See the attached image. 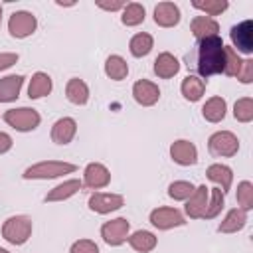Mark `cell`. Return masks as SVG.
Masks as SVG:
<instances>
[{
    "instance_id": "obj_8",
    "label": "cell",
    "mask_w": 253,
    "mask_h": 253,
    "mask_svg": "<svg viewBox=\"0 0 253 253\" xmlns=\"http://www.w3.org/2000/svg\"><path fill=\"white\" fill-rule=\"evenodd\" d=\"M38 28V20L32 12H26V10H20V12H14L8 20V32L12 38H18V40H24L28 36H32Z\"/></svg>"
},
{
    "instance_id": "obj_27",
    "label": "cell",
    "mask_w": 253,
    "mask_h": 253,
    "mask_svg": "<svg viewBox=\"0 0 253 253\" xmlns=\"http://www.w3.org/2000/svg\"><path fill=\"white\" fill-rule=\"evenodd\" d=\"M126 241H128V245H130L134 251H138V253H150V251L156 247V243H158L156 235L150 233V231H146V229L134 231L132 235L126 237Z\"/></svg>"
},
{
    "instance_id": "obj_31",
    "label": "cell",
    "mask_w": 253,
    "mask_h": 253,
    "mask_svg": "<svg viewBox=\"0 0 253 253\" xmlns=\"http://www.w3.org/2000/svg\"><path fill=\"white\" fill-rule=\"evenodd\" d=\"M223 206H225V194L219 188H211L210 190V200H208V210H206L204 219H213L215 215H219V211L223 210Z\"/></svg>"
},
{
    "instance_id": "obj_3",
    "label": "cell",
    "mask_w": 253,
    "mask_h": 253,
    "mask_svg": "<svg viewBox=\"0 0 253 253\" xmlns=\"http://www.w3.org/2000/svg\"><path fill=\"white\" fill-rule=\"evenodd\" d=\"M32 219L28 215H12L2 225V237L12 245H24L32 235Z\"/></svg>"
},
{
    "instance_id": "obj_14",
    "label": "cell",
    "mask_w": 253,
    "mask_h": 253,
    "mask_svg": "<svg viewBox=\"0 0 253 253\" xmlns=\"http://www.w3.org/2000/svg\"><path fill=\"white\" fill-rule=\"evenodd\" d=\"M132 97L138 105L142 107H152L158 103L160 99V89L156 83L148 81V79H138L134 85H132Z\"/></svg>"
},
{
    "instance_id": "obj_7",
    "label": "cell",
    "mask_w": 253,
    "mask_h": 253,
    "mask_svg": "<svg viewBox=\"0 0 253 253\" xmlns=\"http://www.w3.org/2000/svg\"><path fill=\"white\" fill-rule=\"evenodd\" d=\"M148 219L156 229H162V231L186 225V217L182 215V211L176 208H168V206H160V208L152 210Z\"/></svg>"
},
{
    "instance_id": "obj_2",
    "label": "cell",
    "mask_w": 253,
    "mask_h": 253,
    "mask_svg": "<svg viewBox=\"0 0 253 253\" xmlns=\"http://www.w3.org/2000/svg\"><path fill=\"white\" fill-rule=\"evenodd\" d=\"M77 170L75 164L71 162H61V160H43L38 164H32L30 168L24 170V180H51L59 178L63 174H73Z\"/></svg>"
},
{
    "instance_id": "obj_39",
    "label": "cell",
    "mask_w": 253,
    "mask_h": 253,
    "mask_svg": "<svg viewBox=\"0 0 253 253\" xmlns=\"http://www.w3.org/2000/svg\"><path fill=\"white\" fill-rule=\"evenodd\" d=\"M16 61H18V53H14V51H2L0 53V71L12 67Z\"/></svg>"
},
{
    "instance_id": "obj_9",
    "label": "cell",
    "mask_w": 253,
    "mask_h": 253,
    "mask_svg": "<svg viewBox=\"0 0 253 253\" xmlns=\"http://www.w3.org/2000/svg\"><path fill=\"white\" fill-rule=\"evenodd\" d=\"M229 38L237 53H253V22L251 20H243L237 26H233L229 32Z\"/></svg>"
},
{
    "instance_id": "obj_29",
    "label": "cell",
    "mask_w": 253,
    "mask_h": 253,
    "mask_svg": "<svg viewBox=\"0 0 253 253\" xmlns=\"http://www.w3.org/2000/svg\"><path fill=\"white\" fill-rule=\"evenodd\" d=\"M105 75L113 81H123L128 75V63L121 55H109L105 61Z\"/></svg>"
},
{
    "instance_id": "obj_20",
    "label": "cell",
    "mask_w": 253,
    "mask_h": 253,
    "mask_svg": "<svg viewBox=\"0 0 253 253\" xmlns=\"http://www.w3.org/2000/svg\"><path fill=\"white\" fill-rule=\"evenodd\" d=\"M178 71H180V61H178L172 53L162 51V53L154 59V73H156L160 79H170V77H174Z\"/></svg>"
},
{
    "instance_id": "obj_25",
    "label": "cell",
    "mask_w": 253,
    "mask_h": 253,
    "mask_svg": "<svg viewBox=\"0 0 253 253\" xmlns=\"http://www.w3.org/2000/svg\"><path fill=\"white\" fill-rule=\"evenodd\" d=\"M206 174H208V178H210L213 184H217V188H219L223 194L231 188L233 172H231L229 166H225V164H211V166H208Z\"/></svg>"
},
{
    "instance_id": "obj_10",
    "label": "cell",
    "mask_w": 253,
    "mask_h": 253,
    "mask_svg": "<svg viewBox=\"0 0 253 253\" xmlns=\"http://www.w3.org/2000/svg\"><path fill=\"white\" fill-rule=\"evenodd\" d=\"M89 210L95 213H111L117 211L125 206V198L121 194H105V192H95L89 202H87Z\"/></svg>"
},
{
    "instance_id": "obj_11",
    "label": "cell",
    "mask_w": 253,
    "mask_h": 253,
    "mask_svg": "<svg viewBox=\"0 0 253 253\" xmlns=\"http://www.w3.org/2000/svg\"><path fill=\"white\" fill-rule=\"evenodd\" d=\"M111 182V172L105 164L101 162H91L85 166L83 170V186L89 190H101L105 186H109Z\"/></svg>"
},
{
    "instance_id": "obj_40",
    "label": "cell",
    "mask_w": 253,
    "mask_h": 253,
    "mask_svg": "<svg viewBox=\"0 0 253 253\" xmlns=\"http://www.w3.org/2000/svg\"><path fill=\"white\" fill-rule=\"evenodd\" d=\"M12 136L10 134H6V132H0V154H4V152H8L10 148H12Z\"/></svg>"
},
{
    "instance_id": "obj_41",
    "label": "cell",
    "mask_w": 253,
    "mask_h": 253,
    "mask_svg": "<svg viewBox=\"0 0 253 253\" xmlns=\"http://www.w3.org/2000/svg\"><path fill=\"white\" fill-rule=\"evenodd\" d=\"M97 6L103 10H109V12H117V10L125 8V2H97Z\"/></svg>"
},
{
    "instance_id": "obj_17",
    "label": "cell",
    "mask_w": 253,
    "mask_h": 253,
    "mask_svg": "<svg viewBox=\"0 0 253 253\" xmlns=\"http://www.w3.org/2000/svg\"><path fill=\"white\" fill-rule=\"evenodd\" d=\"M83 188V182L77 180V178H71V180H65L61 184H57L55 188H51L47 194H45V202H63V200H69L71 196H75L79 190Z\"/></svg>"
},
{
    "instance_id": "obj_18",
    "label": "cell",
    "mask_w": 253,
    "mask_h": 253,
    "mask_svg": "<svg viewBox=\"0 0 253 253\" xmlns=\"http://www.w3.org/2000/svg\"><path fill=\"white\" fill-rule=\"evenodd\" d=\"M245 223H247V211L241 208H233L225 213V217L217 225V231L219 233H235V231L243 229Z\"/></svg>"
},
{
    "instance_id": "obj_32",
    "label": "cell",
    "mask_w": 253,
    "mask_h": 253,
    "mask_svg": "<svg viewBox=\"0 0 253 253\" xmlns=\"http://www.w3.org/2000/svg\"><path fill=\"white\" fill-rule=\"evenodd\" d=\"M194 190H196V186H194L192 182L176 180V182H172V184L168 186V196H170L172 200L184 202V200H188V198L194 194Z\"/></svg>"
},
{
    "instance_id": "obj_16",
    "label": "cell",
    "mask_w": 253,
    "mask_h": 253,
    "mask_svg": "<svg viewBox=\"0 0 253 253\" xmlns=\"http://www.w3.org/2000/svg\"><path fill=\"white\" fill-rule=\"evenodd\" d=\"M180 22V8L174 2H160L154 8V24L160 28H174Z\"/></svg>"
},
{
    "instance_id": "obj_6",
    "label": "cell",
    "mask_w": 253,
    "mask_h": 253,
    "mask_svg": "<svg viewBox=\"0 0 253 253\" xmlns=\"http://www.w3.org/2000/svg\"><path fill=\"white\" fill-rule=\"evenodd\" d=\"M128 231H130V223H128L126 217H115V219L105 221L101 225V237L111 247L123 245L128 237Z\"/></svg>"
},
{
    "instance_id": "obj_5",
    "label": "cell",
    "mask_w": 253,
    "mask_h": 253,
    "mask_svg": "<svg viewBox=\"0 0 253 253\" xmlns=\"http://www.w3.org/2000/svg\"><path fill=\"white\" fill-rule=\"evenodd\" d=\"M208 150L213 156L231 158L239 150V138L231 130H217L208 138Z\"/></svg>"
},
{
    "instance_id": "obj_34",
    "label": "cell",
    "mask_w": 253,
    "mask_h": 253,
    "mask_svg": "<svg viewBox=\"0 0 253 253\" xmlns=\"http://www.w3.org/2000/svg\"><path fill=\"white\" fill-rule=\"evenodd\" d=\"M223 51H225V65H223V73H225V75H229V77H237V73H239V69H241L243 59L239 57V53H237L233 47L223 45Z\"/></svg>"
},
{
    "instance_id": "obj_43",
    "label": "cell",
    "mask_w": 253,
    "mask_h": 253,
    "mask_svg": "<svg viewBox=\"0 0 253 253\" xmlns=\"http://www.w3.org/2000/svg\"><path fill=\"white\" fill-rule=\"evenodd\" d=\"M0 24H2V6H0Z\"/></svg>"
},
{
    "instance_id": "obj_1",
    "label": "cell",
    "mask_w": 253,
    "mask_h": 253,
    "mask_svg": "<svg viewBox=\"0 0 253 253\" xmlns=\"http://www.w3.org/2000/svg\"><path fill=\"white\" fill-rule=\"evenodd\" d=\"M188 67L192 65L200 79H208L211 75L223 73L225 65V51H223V40L219 36L204 38L196 43V51L188 53Z\"/></svg>"
},
{
    "instance_id": "obj_28",
    "label": "cell",
    "mask_w": 253,
    "mask_h": 253,
    "mask_svg": "<svg viewBox=\"0 0 253 253\" xmlns=\"http://www.w3.org/2000/svg\"><path fill=\"white\" fill-rule=\"evenodd\" d=\"M152 47H154V40H152V36L146 34V32L134 34V36L130 38V42H128V49H130V53H132L134 57H144V55H148V53L152 51Z\"/></svg>"
},
{
    "instance_id": "obj_33",
    "label": "cell",
    "mask_w": 253,
    "mask_h": 253,
    "mask_svg": "<svg viewBox=\"0 0 253 253\" xmlns=\"http://www.w3.org/2000/svg\"><path fill=\"white\" fill-rule=\"evenodd\" d=\"M233 117L239 123H249L253 121V99L251 97H241L233 105Z\"/></svg>"
},
{
    "instance_id": "obj_36",
    "label": "cell",
    "mask_w": 253,
    "mask_h": 253,
    "mask_svg": "<svg viewBox=\"0 0 253 253\" xmlns=\"http://www.w3.org/2000/svg\"><path fill=\"white\" fill-rule=\"evenodd\" d=\"M237 204L245 211H249L253 208V184L249 180L239 182V186H237Z\"/></svg>"
},
{
    "instance_id": "obj_38",
    "label": "cell",
    "mask_w": 253,
    "mask_h": 253,
    "mask_svg": "<svg viewBox=\"0 0 253 253\" xmlns=\"http://www.w3.org/2000/svg\"><path fill=\"white\" fill-rule=\"evenodd\" d=\"M237 79H239L241 83H245V85L253 81V59H243L241 69H239V73H237Z\"/></svg>"
},
{
    "instance_id": "obj_15",
    "label": "cell",
    "mask_w": 253,
    "mask_h": 253,
    "mask_svg": "<svg viewBox=\"0 0 253 253\" xmlns=\"http://www.w3.org/2000/svg\"><path fill=\"white\" fill-rule=\"evenodd\" d=\"M77 134V123L71 117H61L51 126V140L55 144H69Z\"/></svg>"
},
{
    "instance_id": "obj_24",
    "label": "cell",
    "mask_w": 253,
    "mask_h": 253,
    "mask_svg": "<svg viewBox=\"0 0 253 253\" xmlns=\"http://www.w3.org/2000/svg\"><path fill=\"white\" fill-rule=\"evenodd\" d=\"M180 91H182V95H184L186 101L196 103L206 93V81L200 79L198 75H188V77H184V81L180 85Z\"/></svg>"
},
{
    "instance_id": "obj_12",
    "label": "cell",
    "mask_w": 253,
    "mask_h": 253,
    "mask_svg": "<svg viewBox=\"0 0 253 253\" xmlns=\"http://www.w3.org/2000/svg\"><path fill=\"white\" fill-rule=\"evenodd\" d=\"M208 200H210V188L206 184L198 186L194 194L186 200V215L190 219H204L206 210H208Z\"/></svg>"
},
{
    "instance_id": "obj_26",
    "label": "cell",
    "mask_w": 253,
    "mask_h": 253,
    "mask_svg": "<svg viewBox=\"0 0 253 253\" xmlns=\"http://www.w3.org/2000/svg\"><path fill=\"white\" fill-rule=\"evenodd\" d=\"M65 97L73 105H85L89 101V87H87V83L83 79H79V77L69 79L67 85H65Z\"/></svg>"
},
{
    "instance_id": "obj_21",
    "label": "cell",
    "mask_w": 253,
    "mask_h": 253,
    "mask_svg": "<svg viewBox=\"0 0 253 253\" xmlns=\"http://www.w3.org/2000/svg\"><path fill=\"white\" fill-rule=\"evenodd\" d=\"M225 113H227V103L223 97H210L202 107V115L208 123H221L225 119Z\"/></svg>"
},
{
    "instance_id": "obj_37",
    "label": "cell",
    "mask_w": 253,
    "mask_h": 253,
    "mask_svg": "<svg viewBox=\"0 0 253 253\" xmlns=\"http://www.w3.org/2000/svg\"><path fill=\"white\" fill-rule=\"evenodd\" d=\"M69 253H99V247H97V243L91 241V239H77V241L71 245Z\"/></svg>"
},
{
    "instance_id": "obj_35",
    "label": "cell",
    "mask_w": 253,
    "mask_h": 253,
    "mask_svg": "<svg viewBox=\"0 0 253 253\" xmlns=\"http://www.w3.org/2000/svg\"><path fill=\"white\" fill-rule=\"evenodd\" d=\"M192 6L196 10L206 12L211 18V16H219L221 12H225L227 6H229V2L227 0H206V2H192Z\"/></svg>"
},
{
    "instance_id": "obj_22",
    "label": "cell",
    "mask_w": 253,
    "mask_h": 253,
    "mask_svg": "<svg viewBox=\"0 0 253 253\" xmlns=\"http://www.w3.org/2000/svg\"><path fill=\"white\" fill-rule=\"evenodd\" d=\"M24 85L22 75H8L0 79V103H12L20 97V89Z\"/></svg>"
},
{
    "instance_id": "obj_42",
    "label": "cell",
    "mask_w": 253,
    "mask_h": 253,
    "mask_svg": "<svg viewBox=\"0 0 253 253\" xmlns=\"http://www.w3.org/2000/svg\"><path fill=\"white\" fill-rule=\"evenodd\" d=\"M0 253H10L8 249H4V247H0Z\"/></svg>"
},
{
    "instance_id": "obj_13",
    "label": "cell",
    "mask_w": 253,
    "mask_h": 253,
    "mask_svg": "<svg viewBox=\"0 0 253 253\" xmlns=\"http://www.w3.org/2000/svg\"><path fill=\"white\" fill-rule=\"evenodd\" d=\"M170 158L180 166H192L198 162V148L190 140H174L170 144Z\"/></svg>"
},
{
    "instance_id": "obj_23",
    "label": "cell",
    "mask_w": 253,
    "mask_h": 253,
    "mask_svg": "<svg viewBox=\"0 0 253 253\" xmlns=\"http://www.w3.org/2000/svg\"><path fill=\"white\" fill-rule=\"evenodd\" d=\"M51 87H53L51 77H49L47 73H43V71H38V73H34L32 79H30L28 97H30V99H42V97H45V95L51 93Z\"/></svg>"
},
{
    "instance_id": "obj_30",
    "label": "cell",
    "mask_w": 253,
    "mask_h": 253,
    "mask_svg": "<svg viewBox=\"0 0 253 253\" xmlns=\"http://www.w3.org/2000/svg\"><path fill=\"white\" fill-rule=\"evenodd\" d=\"M144 16H146L144 6L138 4V2H130V4H125L123 12H121V22L125 26H128V28H132V26L142 24L144 22Z\"/></svg>"
},
{
    "instance_id": "obj_4",
    "label": "cell",
    "mask_w": 253,
    "mask_h": 253,
    "mask_svg": "<svg viewBox=\"0 0 253 253\" xmlns=\"http://www.w3.org/2000/svg\"><path fill=\"white\" fill-rule=\"evenodd\" d=\"M4 121L20 130V132H30V130H36L42 123V117L36 109H30V107H18V109H10L4 113Z\"/></svg>"
},
{
    "instance_id": "obj_19",
    "label": "cell",
    "mask_w": 253,
    "mask_h": 253,
    "mask_svg": "<svg viewBox=\"0 0 253 253\" xmlns=\"http://www.w3.org/2000/svg\"><path fill=\"white\" fill-rule=\"evenodd\" d=\"M190 30H192L194 38L200 42V40H204V38L217 36L219 24H217L213 18H210V16H196V18L192 20V24H190Z\"/></svg>"
}]
</instances>
